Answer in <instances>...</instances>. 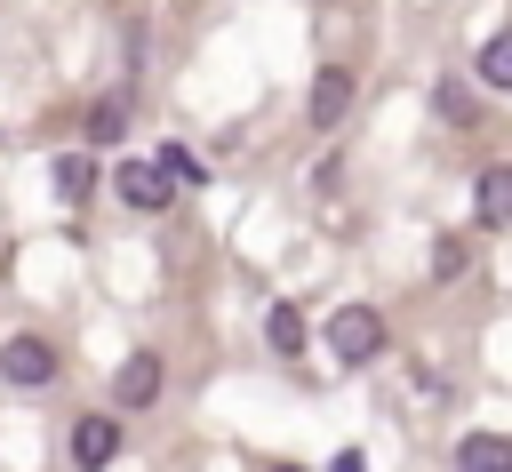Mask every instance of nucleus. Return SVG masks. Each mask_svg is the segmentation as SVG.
<instances>
[{
    "instance_id": "obj_7",
    "label": "nucleus",
    "mask_w": 512,
    "mask_h": 472,
    "mask_svg": "<svg viewBox=\"0 0 512 472\" xmlns=\"http://www.w3.org/2000/svg\"><path fill=\"white\" fill-rule=\"evenodd\" d=\"M480 224L488 232L512 224V168H480Z\"/></svg>"
},
{
    "instance_id": "obj_13",
    "label": "nucleus",
    "mask_w": 512,
    "mask_h": 472,
    "mask_svg": "<svg viewBox=\"0 0 512 472\" xmlns=\"http://www.w3.org/2000/svg\"><path fill=\"white\" fill-rule=\"evenodd\" d=\"M480 80H488V88H504V80H512V40H504V32H496V40H480Z\"/></svg>"
},
{
    "instance_id": "obj_6",
    "label": "nucleus",
    "mask_w": 512,
    "mask_h": 472,
    "mask_svg": "<svg viewBox=\"0 0 512 472\" xmlns=\"http://www.w3.org/2000/svg\"><path fill=\"white\" fill-rule=\"evenodd\" d=\"M304 112H312V128H336V120L352 112V72H344V64H320V72H312V104H304Z\"/></svg>"
},
{
    "instance_id": "obj_14",
    "label": "nucleus",
    "mask_w": 512,
    "mask_h": 472,
    "mask_svg": "<svg viewBox=\"0 0 512 472\" xmlns=\"http://www.w3.org/2000/svg\"><path fill=\"white\" fill-rule=\"evenodd\" d=\"M152 168H160V176H168V184H200V160H192V152H184V144H168V152H160V160H152Z\"/></svg>"
},
{
    "instance_id": "obj_9",
    "label": "nucleus",
    "mask_w": 512,
    "mask_h": 472,
    "mask_svg": "<svg viewBox=\"0 0 512 472\" xmlns=\"http://www.w3.org/2000/svg\"><path fill=\"white\" fill-rule=\"evenodd\" d=\"M432 112H440L448 128H472V120H480V104H472L464 80H440V88H432Z\"/></svg>"
},
{
    "instance_id": "obj_5",
    "label": "nucleus",
    "mask_w": 512,
    "mask_h": 472,
    "mask_svg": "<svg viewBox=\"0 0 512 472\" xmlns=\"http://www.w3.org/2000/svg\"><path fill=\"white\" fill-rule=\"evenodd\" d=\"M112 456H120V416H80L72 424V464L80 472H104Z\"/></svg>"
},
{
    "instance_id": "obj_1",
    "label": "nucleus",
    "mask_w": 512,
    "mask_h": 472,
    "mask_svg": "<svg viewBox=\"0 0 512 472\" xmlns=\"http://www.w3.org/2000/svg\"><path fill=\"white\" fill-rule=\"evenodd\" d=\"M328 352H336L344 368L384 360V312H368V304H336V312H328Z\"/></svg>"
},
{
    "instance_id": "obj_3",
    "label": "nucleus",
    "mask_w": 512,
    "mask_h": 472,
    "mask_svg": "<svg viewBox=\"0 0 512 472\" xmlns=\"http://www.w3.org/2000/svg\"><path fill=\"white\" fill-rule=\"evenodd\" d=\"M0 376H8V384H24V392H32V384H48V376H56L48 336H8V344H0Z\"/></svg>"
},
{
    "instance_id": "obj_12",
    "label": "nucleus",
    "mask_w": 512,
    "mask_h": 472,
    "mask_svg": "<svg viewBox=\"0 0 512 472\" xmlns=\"http://www.w3.org/2000/svg\"><path fill=\"white\" fill-rule=\"evenodd\" d=\"M264 328H272V352H304V312H296V304H272Z\"/></svg>"
},
{
    "instance_id": "obj_15",
    "label": "nucleus",
    "mask_w": 512,
    "mask_h": 472,
    "mask_svg": "<svg viewBox=\"0 0 512 472\" xmlns=\"http://www.w3.org/2000/svg\"><path fill=\"white\" fill-rule=\"evenodd\" d=\"M432 272L456 280V272H464V240H440V248H432Z\"/></svg>"
},
{
    "instance_id": "obj_10",
    "label": "nucleus",
    "mask_w": 512,
    "mask_h": 472,
    "mask_svg": "<svg viewBox=\"0 0 512 472\" xmlns=\"http://www.w3.org/2000/svg\"><path fill=\"white\" fill-rule=\"evenodd\" d=\"M88 184H96V160H88V152H64V160H56V192H64V208H80Z\"/></svg>"
},
{
    "instance_id": "obj_16",
    "label": "nucleus",
    "mask_w": 512,
    "mask_h": 472,
    "mask_svg": "<svg viewBox=\"0 0 512 472\" xmlns=\"http://www.w3.org/2000/svg\"><path fill=\"white\" fill-rule=\"evenodd\" d=\"M272 472H296V464H272Z\"/></svg>"
},
{
    "instance_id": "obj_11",
    "label": "nucleus",
    "mask_w": 512,
    "mask_h": 472,
    "mask_svg": "<svg viewBox=\"0 0 512 472\" xmlns=\"http://www.w3.org/2000/svg\"><path fill=\"white\" fill-rule=\"evenodd\" d=\"M120 128H128V96H104V104L88 112V144H112Z\"/></svg>"
},
{
    "instance_id": "obj_8",
    "label": "nucleus",
    "mask_w": 512,
    "mask_h": 472,
    "mask_svg": "<svg viewBox=\"0 0 512 472\" xmlns=\"http://www.w3.org/2000/svg\"><path fill=\"white\" fill-rule=\"evenodd\" d=\"M456 464H464V472H512V448H504L496 432H472V440L456 448Z\"/></svg>"
},
{
    "instance_id": "obj_4",
    "label": "nucleus",
    "mask_w": 512,
    "mask_h": 472,
    "mask_svg": "<svg viewBox=\"0 0 512 472\" xmlns=\"http://www.w3.org/2000/svg\"><path fill=\"white\" fill-rule=\"evenodd\" d=\"M112 400H120V408H152V400H160V352H128V360L112 368Z\"/></svg>"
},
{
    "instance_id": "obj_2",
    "label": "nucleus",
    "mask_w": 512,
    "mask_h": 472,
    "mask_svg": "<svg viewBox=\"0 0 512 472\" xmlns=\"http://www.w3.org/2000/svg\"><path fill=\"white\" fill-rule=\"evenodd\" d=\"M112 192H120V200H128V208H136V216H160V208H168V200H176V184H168V176H160V168H152V160H128V168H120V176H112Z\"/></svg>"
}]
</instances>
